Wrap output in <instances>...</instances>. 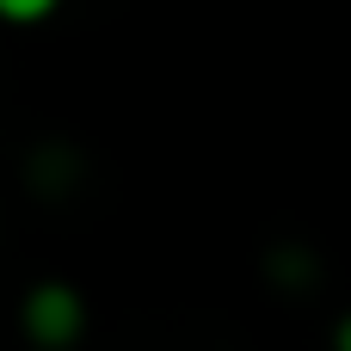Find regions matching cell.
<instances>
[{
  "label": "cell",
  "instance_id": "6da1fadb",
  "mask_svg": "<svg viewBox=\"0 0 351 351\" xmlns=\"http://www.w3.org/2000/svg\"><path fill=\"white\" fill-rule=\"evenodd\" d=\"M25 333L37 339V346H68L74 333H80V296L74 290H62V284H37L31 296H25Z\"/></svg>",
  "mask_w": 351,
  "mask_h": 351
},
{
  "label": "cell",
  "instance_id": "7a4b0ae2",
  "mask_svg": "<svg viewBox=\"0 0 351 351\" xmlns=\"http://www.w3.org/2000/svg\"><path fill=\"white\" fill-rule=\"evenodd\" d=\"M49 6H56V0H0V12H6V19H19V25H31V19H43Z\"/></svg>",
  "mask_w": 351,
  "mask_h": 351
}]
</instances>
